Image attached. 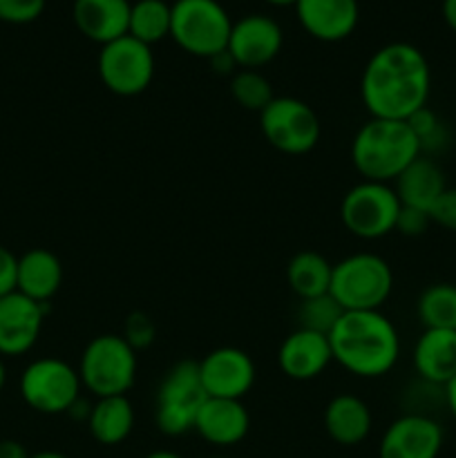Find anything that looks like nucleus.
I'll return each instance as SVG.
<instances>
[{"instance_id":"f257e3e1","label":"nucleus","mask_w":456,"mask_h":458,"mask_svg":"<svg viewBox=\"0 0 456 458\" xmlns=\"http://www.w3.org/2000/svg\"><path fill=\"white\" fill-rule=\"evenodd\" d=\"M432 92V70L418 47L389 43L367 61L360 98L371 119L407 121L423 110Z\"/></svg>"},{"instance_id":"f03ea898","label":"nucleus","mask_w":456,"mask_h":458,"mask_svg":"<svg viewBox=\"0 0 456 458\" xmlns=\"http://www.w3.org/2000/svg\"><path fill=\"white\" fill-rule=\"evenodd\" d=\"M334 360L358 378H380L401 358V335L380 311H344L329 331Z\"/></svg>"},{"instance_id":"7ed1b4c3","label":"nucleus","mask_w":456,"mask_h":458,"mask_svg":"<svg viewBox=\"0 0 456 458\" xmlns=\"http://www.w3.org/2000/svg\"><path fill=\"white\" fill-rule=\"evenodd\" d=\"M420 155V143L407 121L369 119L351 141L353 168L362 182L393 183Z\"/></svg>"},{"instance_id":"20e7f679","label":"nucleus","mask_w":456,"mask_h":458,"mask_svg":"<svg viewBox=\"0 0 456 458\" xmlns=\"http://www.w3.org/2000/svg\"><path fill=\"white\" fill-rule=\"evenodd\" d=\"M137 352L119 334H103L85 344L79 360L80 385L97 398L125 396L137 380Z\"/></svg>"},{"instance_id":"39448f33","label":"nucleus","mask_w":456,"mask_h":458,"mask_svg":"<svg viewBox=\"0 0 456 458\" xmlns=\"http://www.w3.org/2000/svg\"><path fill=\"white\" fill-rule=\"evenodd\" d=\"M392 291V267L380 255L353 253L334 264L329 295L342 311H380Z\"/></svg>"},{"instance_id":"423d86ee","label":"nucleus","mask_w":456,"mask_h":458,"mask_svg":"<svg viewBox=\"0 0 456 458\" xmlns=\"http://www.w3.org/2000/svg\"><path fill=\"white\" fill-rule=\"evenodd\" d=\"M232 21L217 0H177L173 4L170 36L183 52L213 58L226 52Z\"/></svg>"},{"instance_id":"0eeeda50","label":"nucleus","mask_w":456,"mask_h":458,"mask_svg":"<svg viewBox=\"0 0 456 458\" xmlns=\"http://www.w3.org/2000/svg\"><path fill=\"white\" fill-rule=\"evenodd\" d=\"M204 385L199 378V365L192 360H179L161 380L155 403V425L164 437L179 438L195 429L197 411L206 401Z\"/></svg>"},{"instance_id":"6e6552de","label":"nucleus","mask_w":456,"mask_h":458,"mask_svg":"<svg viewBox=\"0 0 456 458\" xmlns=\"http://www.w3.org/2000/svg\"><path fill=\"white\" fill-rule=\"evenodd\" d=\"M79 369L61 358H38L25 367L21 376V396L27 407L38 414H67L80 398Z\"/></svg>"},{"instance_id":"1a4fd4ad","label":"nucleus","mask_w":456,"mask_h":458,"mask_svg":"<svg viewBox=\"0 0 456 458\" xmlns=\"http://www.w3.org/2000/svg\"><path fill=\"white\" fill-rule=\"evenodd\" d=\"M402 204L392 183L360 182L349 188L340 204V219L351 235L360 240H380L396 231Z\"/></svg>"},{"instance_id":"9d476101","label":"nucleus","mask_w":456,"mask_h":458,"mask_svg":"<svg viewBox=\"0 0 456 458\" xmlns=\"http://www.w3.org/2000/svg\"><path fill=\"white\" fill-rule=\"evenodd\" d=\"M264 139L284 155H307L320 141V119L308 103L295 97H275L259 112Z\"/></svg>"},{"instance_id":"9b49d317","label":"nucleus","mask_w":456,"mask_h":458,"mask_svg":"<svg viewBox=\"0 0 456 458\" xmlns=\"http://www.w3.org/2000/svg\"><path fill=\"white\" fill-rule=\"evenodd\" d=\"M98 76L116 97H137L155 79V54L150 45L130 34L103 45L98 54Z\"/></svg>"},{"instance_id":"f8f14e48","label":"nucleus","mask_w":456,"mask_h":458,"mask_svg":"<svg viewBox=\"0 0 456 458\" xmlns=\"http://www.w3.org/2000/svg\"><path fill=\"white\" fill-rule=\"evenodd\" d=\"M443 443L445 432L438 420L420 411H407L383 432L378 458H438Z\"/></svg>"},{"instance_id":"ddd939ff","label":"nucleus","mask_w":456,"mask_h":458,"mask_svg":"<svg viewBox=\"0 0 456 458\" xmlns=\"http://www.w3.org/2000/svg\"><path fill=\"white\" fill-rule=\"evenodd\" d=\"M199 365V378L208 398L241 401L255 385V362L237 347L213 349Z\"/></svg>"},{"instance_id":"4468645a","label":"nucleus","mask_w":456,"mask_h":458,"mask_svg":"<svg viewBox=\"0 0 456 458\" xmlns=\"http://www.w3.org/2000/svg\"><path fill=\"white\" fill-rule=\"evenodd\" d=\"M284 34L273 18L264 13H250L232 22L226 52L241 70H259L280 54Z\"/></svg>"},{"instance_id":"2eb2a0df","label":"nucleus","mask_w":456,"mask_h":458,"mask_svg":"<svg viewBox=\"0 0 456 458\" xmlns=\"http://www.w3.org/2000/svg\"><path fill=\"white\" fill-rule=\"evenodd\" d=\"M47 304L13 293L0 298V356H22L38 343Z\"/></svg>"},{"instance_id":"dca6fc26","label":"nucleus","mask_w":456,"mask_h":458,"mask_svg":"<svg viewBox=\"0 0 456 458\" xmlns=\"http://www.w3.org/2000/svg\"><path fill=\"white\" fill-rule=\"evenodd\" d=\"M331 362H334V353H331L329 335L300 329V327L282 340L280 352H277V365L282 374L298 383H307L322 376Z\"/></svg>"},{"instance_id":"f3484780","label":"nucleus","mask_w":456,"mask_h":458,"mask_svg":"<svg viewBox=\"0 0 456 458\" xmlns=\"http://www.w3.org/2000/svg\"><path fill=\"white\" fill-rule=\"evenodd\" d=\"M250 416L241 401L206 398L195 419L197 437L213 447H235L249 437Z\"/></svg>"},{"instance_id":"a211bd4d","label":"nucleus","mask_w":456,"mask_h":458,"mask_svg":"<svg viewBox=\"0 0 456 458\" xmlns=\"http://www.w3.org/2000/svg\"><path fill=\"white\" fill-rule=\"evenodd\" d=\"M295 12L304 31L325 43L351 36L360 16L358 0H298Z\"/></svg>"},{"instance_id":"6ab92c4d","label":"nucleus","mask_w":456,"mask_h":458,"mask_svg":"<svg viewBox=\"0 0 456 458\" xmlns=\"http://www.w3.org/2000/svg\"><path fill=\"white\" fill-rule=\"evenodd\" d=\"M411 362L423 383L445 387L456 376V331L425 329L416 340Z\"/></svg>"},{"instance_id":"aec40b11","label":"nucleus","mask_w":456,"mask_h":458,"mask_svg":"<svg viewBox=\"0 0 456 458\" xmlns=\"http://www.w3.org/2000/svg\"><path fill=\"white\" fill-rule=\"evenodd\" d=\"M130 7L128 0H74L72 16L80 34L103 47L128 34Z\"/></svg>"},{"instance_id":"412c9836","label":"nucleus","mask_w":456,"mask_h":458,"mask_svg":"<svg viewBox=\"0 0 456 458\" xmlns=\"http://www.w3.org/2000/svg\"><path fill=\"white\" fill-rule=\"evenodd\" d=\"M374 414L362 398L353 394L334 396L325 407V432L342 447H356L369 438Z\"/></svg>"},{"instance_id":"4be33fe9","label":"nucleus","mask_w":456,"mask_h":458,"mask_svg":"<svg viewBox=\"0 0 456 458\" xmlns=\"http://www.w3.org/2000/svg\"><path fill=\"white\" fill-rule=\"evenodd\" d=\"M63 284V264L52 250L31 249L18 258L16 291L47 304Z\"/></svg>"},{"instance_id":"5701e85b","label":"nucleus","mask_w":456,"mask_h":458,"mask_svg":"<svg viewBox=\"0 0 456 458\" xmlns=\"http://www.w3.org/2000/svg\"><path fill=\"white\" fill-rule=\"evenodd\" d=\"M445 188L447 182L443 168L432 159V157L425 155H420L418 159L411 161V164L398 174L396 182H393V191H396L402 206L427 210V213L434 206V201L445 192Z\"/></svg>"},{"instance_id":"b1692460","label":"nucleus","mask_w":456,"mask_h":458,"mask_svg":"<svg viewBox=\"0 0 456 458\" xmlns=\"http://www.w3.org/2000/svg\"><path fill=\"white\" fill-rule=\"evenodd\" d=\"M134 407L128 396L97 398L88 416L89 437L103 447H116L130 438L134 429Z\"/></svg>"},{"instance_id":"393cba45","label":"nucleus","mask_w":456,"mask_h":458,"mask_svg":"<svg viewBox=\"0 0 456 458\" xmlns=\"http://www.w3.org/2000/svg\"><path fill=\"white\" fill-rule=\"evenodd\" d=\"M331 276H334V264L316 250H300L286 267V280L300 300L329 293Z\"/></svg>"},{"instance_id":"a878e982","label":"nucleus","mask_w":456,"mask_h":458,"mask_svg":"<svg viewBox=\"0 0 456 458\" xmlns=\"http://www.w3.org/2000/svg\"><path fill=\"white\" fill-rule=\"evenodd\" d=\"M170 22H173V4L164 0H139L130 7L128 34L152 47L170 36Z\"/></svg>"},{"instance_id":"bb28decb","label":"nucleus","mask_w":456,"mask_h":458,"mask_svg":"<svg viewBox=\"0 0 456 458\" xmlns=\"http://www.w3.org/2000/svg\"><path fill=\"white\" fill-rule=\"evenodd\" d=\"M418 320L425 329H454L456 331V284H432L420 293Z\"/></svg>"},{"instance_id":"cd10ccee","label":"nucleus","mask_w":456,"mask_h":458,"mask_svg":"<svg viewBox=\"0 0 456 458\" xmlns=\"http://www.w3.org/2000/svg\"><path fill=\"white\" fill-rule=\"evenodd\" d=\"M231 94L244 110L262 112L273 101V88L258 70H240L231 79Z\"/></svg>"},{"instance_id":"c85d7f7f","label":"nucleus","mask_w":456,"mask_h":458,"mask_svg":"<svg viewBox=\"0 0 456 458\" xmlns=\"http://www.w3.org/2000/svg\"><path fill=\"white\" fill-rule=\"evenodd\" d=\"M407 123H410L411 132L418 139L420 152H423L425 157L438 155V152H443L450 146V130H447L445 123L438 119L436 112L429 110L427 106H425L423 110L416 112V114H411L410 119H407Z\"/></svg>"},{"instance_id":"c756f323","label":"nucleus","mask_w":456,"mask_h":458,"mask_svg":"<svg viewBox=\"0 0 456 458\" xmlns=\"http://www.w3.org/2000/svg\"><path fill=\"white\" fill-rule=\"evenodd\" d=\"M342 307L331 298L329 293L317 295V298L300 300L298 309V322L300 329L317 331V334L329 335V331L334 329L335 322L342 316Z\"/></svg>"},{"instance_id":"7c9ffc66","label":"nucleus","mask_w":456,"mask_h":458,"mask_svg":"<svg viewBox=\"0 0 456 458\" xmlns=\"http://www.w3.org/2000/svg\"><path fill=\"white\" fill-rule=\"evenodd\" d=\"M121 335L128 340V344L134 349V352H141V349H148L152 343H155L156 327L150 316H146V313L141 311H134L130 313L128 320H125L123 334Z\"/></svg>"},{"instance_id":"2f4dec72","label":"nucleus","mask_w":456,"mask_h":458,"mask_svg":"<svg viewBox=\"0 0 456 458\" xmlns=\"http://www.w3.org/2000/svg\"><path fill=\"white\" fill-rule=\"evenodd\" d=\"M47 0H0V22L27 25L43 13Z\"/></svg>"},{"instance_id":"473e14b6","label":"nucleus","mask_w":456,"mask_h":458,"mask_svg":"<svg viewBox=\"0 0 456 458\" xmlns=\"http://www.w3.org/2000/svg\"><path fill=\"white\" fill-rule=\"evenodd\" d=\"M429 219L445 231L456 233V188H445L441 197L429 208Z\"/></svg>"},{"instance_id":"72a5a7b5","label":"nucleus","mask_w":456,"mask_h":458,"mask_svg":"<svg viewBox=\"0 0 456 458\" xmlns=\"http://www.w3.org/2000/svg\"><path fill=\"white\" fill-rule=\"evenodd\" d=\"M432 226V219H429L427 210L411 208V206H402L401 213L396 219V231L401 235L407 237H418L423 233H427V228Z\"/></svg>"},{"instance_id":"f704fd0d","label":"nucleus","mask_w":456,"mask_h":458,"mask_svg":"<svg viewBox=\"0 0 456 458\" xmlns=\"http://www.w3.org/2000/svg\"><path fill=\"white\" fill-rule=\"evenodd\" d=\"M16 271L18 258L0 244V298L16 291Z\"/></svg>"},{"instance_id":"c9c22d12","label":"nucleus","mask_w":456,"mask_h":458,"mask_svg":"<svg viewBox=\"0 0 456 458\" xmlns=\"http://www.w3.org/2000/svg\"><path fill=\"white\" fill-rule=\"evenodd\" d=\"M31 454L22 443L13 441V438H3L0 441V458H30Z\"/></svg>"},{"instance_id":"e433bc0d","label":"nucleus","mask_w":456,"mask_h":458,"mask_svg":"<svg viewBox=\"0 0 456 458\" xmlns=\"http://www.w3.org/2000/svg\"><path fill=\"white\" fill-rule=\"evenodd\" d=\"M210 65H213L219 74H228V72H232V67H237L235 61H232L231 54L228 52H222V54H217V56L210 58Z\"/></svg>"},{"instance_id":"4c0bfd02","label":"nucleus","mask_w":456,"mask_h":458,"mask_svg":"<svg viewBox=\"0 0 456 458\" xmlns=\"http://www.w3.org/2000/svg\"><path fill=\"white\" fill-rule=\"evenodd\" d=\"M443 398H445L447 410H450V414L454 416L456 420V376L445 385V387H443Z\"/></svg>"},{"instance_id":"58836bf2","label":"nucleus","mask_w":456,"mask_h":458,"mask_svg":"<svg viewBox=\"0 0 456 458\" xmlns=\"http://www.w3.org/2000/svg\"><path fill=\"white\" fill-rule=\"evenodd\" d=\"M443 18L447 27L456 34V0H443Z\"/></svg>"},{"instance_id":"ea45409f","label":"nucleus","mask_w":456,"mask_h":458,"mask_svg":"<svg viewBox=\"0 0 456 458\" xmlns=\"http://www.w3.org/2000/svg\"><path fill=\"white\" fill-rule=\"evenodd\" d=\"M143 458H183V456L179 454V452H174V450H155V452H150V454H146Z\"/></svg>"},{"instance_id":"a19ab883","label":"nucleus","mask_w":456,"mask_h":458,"mask_svg":"<svg viewBox=\"0 0 456 458\" xmlns=\"http://www.w3.org/2000/svg\"><path fill=\"white\" fill-rule=\"evenodd\" d=\"M30 458H70V456L56 450H40V452H34Z\"/></svg>"},{"instance_id":"79ce46f5","label":"nucleus","mask_w":456,"mask_h":458,"mask_svg":"<svg viewBox=\"0 0 456 458\" xmlns=\"http://www.w3.org/2000/svg\"><path fill=\"white\" fill-rule=\"evenodd\" d=\"M4 383H7V367H4L3 358H0V392H3Z\"/></svg>"},{"instance_id":"37998d69","label":"nucleus","mask_w":456,"mask_h":458,"mask_svg":"<svg viewBox=\"0 0 456 458\" xmlns=\"http://www.w3.org/2000/svg\"><path fill=\"white\" fill-rule=\"evenodd\" d=\"M266 3H271V4H275V7H289V4H298V0H266Z\"/></svg>"},{"instance_id":"c03bdc74","label":"nucleus","mask_w":456,"mask_h":458,"mask_svg":"<svg viewBox=\"0 0 456 458\" xmlns=\"http://www.w3.org/2000/svg\"><path fill=\"white\" fill-rule=\"evenodd\" d=\"M210 458H228V456H210Z\"/></svg>"}]
</instances>
